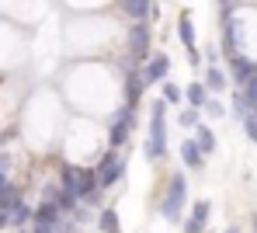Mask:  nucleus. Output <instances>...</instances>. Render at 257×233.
I'll return each mask as SVG.
<instances>
[{
	"mask_svg": "<svg viewBox=\"0 0 257 233\" xmlns=\"http://www.w3.org/2000/svg\"><path fill=\"white\" fill-rule=\"evenodd\" d=\"M205 97H209V87H205L202 80H195V84H188V87H184V101H188L191 108H202V104H205Z\"/></svg>",
	"mask_w": 257,
	"mask_h": 233,
	"instance_id": "obj_14",
	"label": "nucleus"
},
{
	"mask_svg": "<svg viewBox=\"0 0 257 233\" xmlns=\"http://www.w3.org/2000/svg\"><path fill=\"white\" fill-rule=\"evenodd\" d=\"M52 202L59 205V212H63V216H66V212H73V209L80 205V198H77V191H66V188H59Z\"/></svg>",
	"mask_w": 257,
	"mask_h": 233,
	"instance_id": "obj_16",
	"label": "nucleus"
},
{
	"mask_svg": "<svg viewBox=\"0 0 257 233\" xmlns=\"http://www.w3.org/2000/svg\"><path fill=\"white\" fill-rule=\"evenodd\" d=\"M164 153H167V101L157 97L150 108V136L143 143V157L157 164Z\"/></svg>",
	"mask_w": 257,
	"mask_h": 233,
	"instance_id": "obj_1",
	"label": "nucleus"
},
{
	"mask_svg": "<svg viewBox=\"0 0 257 233\" xmlns=\"http://www.w3.org/2000/svg\"><path fill=\"white\" fill-rule=\"evenodd\" d=\"M97 171V188H111L115 181H122L125 178V157L118 153V150H104V157H101V164L94 167Z\"/></svg>",
	"mask_w": 257,
	"mask_h": 233,
	"instance_id": "obj_3",
	"label": "nucleus"
},
{
	"mask_svg": "<svg viewBox=\"0 0 257 233\" xmlns=\"http://www.w3.org/2000/svg\"><path fill=\"white\" fill-rule=\"evenodd\" d=\"M222 233H243V230H240V226H226Z\"/></svg>",
	"mask_w": 257,
	"mask_h": 233,
	"instance_id": "obj_33",
	"label": "nucleus"
},
{
	"mask_svg": "<svg viewBox=\"0 0 257 233\" xmlns=\"http://www.w3.org/2000/svg\"><path fill=\"white\" fill-rule=\"evenodd\" d=\"M233 111H236V119H243L247 111H254V104H250V101L243 97V91H236V94H233Z\"/></svg>",
	"mask_w": 257,
	"mask_h": 233,
	"instance_id": "obj_24",
	"label": "nucleus"
},
{
	"mask_svg": "<svg viewBox=\"0 0 257 233\" xmlns=\"http://www.w3.org/2000/svg\"><path fill=\"white\" fill-rule=\"evenodd\" d=\"M18 202H21V191L11 185V181H4V185H0V209H7V212H11Z\"/></svg>",
	"mask_w": 257,
	"mask_h": 233,
	"instance_id": "obj_18",
	"label": "nucleus"
},
{
	"mask_svg": "<svg viewBox=\"0 0 257 233\" xmlns=\"http://www.w3.org/2000/svg\"><path fill=\"white\" fill-rule=\"evenodd\" d=\"M184 202H188V181H184V174L177 171V174H171V185H167V191H164V202H160V216H164L167 223H181Z\"/></svg>",
	"mask_w": 257,
	"mask_h": 233,
	"instance_id": "obj_2",
	"label": "nucleus"
},
{
	"mask_svg": "<svg viewBox=\"0 0 257 233\" xmlns=\"http://www.w3.org/2000/svg\"><path fill=\"white\" fill-rule=\"evenodd\" d=\"M136 104H122L118 111H115V119H111V129H108V146L111 150H122L125 146V140H128V133H132V126H136Z\"/></svg>",
	"mask_w": 257,
	"mask_h": 233,
	"instance_id": "obj_5",
	"label": "nucleus"
},
{
	"mask_svg": "<svg viewBox=\"0 0 257 233\" xmlns=\"http://www.w3.org/2000/svg\"><path fill=\"white\" fill-rule=\"evenodd\" d=\"M59 188H66V191H77V167H73V164H66V167L59 171Z\"/></svg>",
	"mask_w": 257,
	"mask_h": 233,
	"instance_id": "obj_21",
	"label": "nucleus"
},
{
	"mask_svg": "<svg viewBox=\"0 0 257 233\" xmlns=\"http://www.w3.org/2000/svg\"><path fill=\"white\" fill-rule=\"evenodd\" d=\"M0 143H4V140H0Z\"/></svg>",
	"mask_w": 257,
	"mask_h": 233,
	"instance_id": "obj_35",
	"label": "nucleus"
},
{
	"mask_svg": "<svg viewBox=\"0 0 257 233\" xmlns=\"http://www.w3.org/2000/svg\"><path fill=\"white\" fill-rule=\"evenodd\" d=\"M118 11L132 21H150L157 14V4L153 0H118Z\"/></svg>",
	"mask_w": 257,
	"mask_h": 233,
	"instance_id": "obj_9",
	"label": "nucleus"
},
{
	"mask_svg": "<svg viewBox=\"0 0 257 233\" xmlns=\"http://www.w3.org/2000/svg\"><path fill=\"white\" fill-rule=\"evenodd\" d=\"M181 160H184V167H191V171H202V164H205V153L198 150V143H195V140H184V143H181Z\"/></svg>",
	"mask_w": 257,
	"mask_h": 233,
	"instance_id": "obj_12",
	"label": "nucleus"
},
{
	"mask_svg": "<svg viewBox=\"0 0 257 233\" xmlns=\"http://www.w3.org/2000/svg\"><path fill=\"white\" fill-rule=\"evenodd\" d=\"M97 230H101V233H118V212H115V209H101V216H97Z\"/></svg>",
	"mask_w": 257,
	"mask_h": 233,
	"instance_id": "obj_19",
	"label": "nucleus"
},
{
	"mask_svg": "<svg viewBox=\"0 0 257 233\" xmlns=\"http://www.w3.org/2000/svg\"><path fill=\"white\" fill-rule=\"evenodd\" d=\"M229 73H233L236 87H240V84H247V80L257 73V59L243 56V52H233V56H229Z\"/></svg>",
	"mask_w": 257,
	"mask_h": 233,
	"instance_id": "obj_8",
	"label": "nucleus"
},
{
	"mask_svg": "<svg viewBox=\"0 0 257 233\" xmlns=\"http://www.w3.org/2000/svg\"><path fill=\"white\" fill-rule=\"evenodd\" d=\"M0 171L7 174V157H4V150H0Z\"/></svg>",
	"mask_w": 257,
	"mask_h": 233,
	"instance_id": "obj_32",
	"label": "nucleus"
},
{
	"mask_svg": "<svg viewBox=\"0 0 257 233\" xmlns=\"http://www.w3.org/2000/svg\"><path fill=\"white\" fill-rule=\"evenodd\" d=\"M94 188H97V171L94 167H77V198L84 202Z\"/></svg>",
	"mask_w": 257,
	"mask_h": 233,
	"instance_id": "obj_13",
	"label": "nucleus"
},
{
	"mask_svg": "<svg viewBox=\"0 0 257 233\" xmlns=\"http://www.w3.org/2000/svg\"><path fill=\"white\" fill-rule=\"evenodd\" d=\"M202 111H205V115H212V119H226V108H222V101H215L212 94L205 97V104H202Z\"/></svg>",
	"mask_w": 257,
	"mask_h": 233,
	"instance_id": "obj_23",
	"label": "nucleus"
},
{
	"mask_svg": "<svg viewBox=\"0 0 257 233\" xmlns=\"http://www.w3.org/2000/svg\"><path fill=\"white\" fill-rule=\"evenodd\" d=\"M164 101H167V104L184 101V87H177V84H171V80H164Z\"/></svg>",
	"mask_w": 257,
	"mask_h": 233,
	"instance_id": "obj_22",
	"label": "nucleus"
},
{
	"mask_svg": "<svg viewBox=\"0 0 257 233\" xmlns=\"http://www.w3.org/2000/svg\"><path fill=\"white\" fill-rule=\"evenodd\" d=\"M77 230H80V226H77L73 219H59V223H56V230H52V233H77Z\"/></svg>",
	"mask_w": 257,
	"mask_h": 233,
	"instance_id": "obj_29",
	"label": "nucleus"
},
{
	"mask_svg": "<svg viewBox=\"0 0 257 233\" xmlns=\"http://www.w3.org/2000/svg\"><path fill=\"white\" fill-rule=\"evenodd\" d=\"M195 143H198V150H202V153H212V150H215V136H212V129L198 122V126H195Z\"/></svg>",
	"mask_w": 257,
	"mask_h": 233,
	"instance_id": "obj_17",
	"label": "nucleus"
},
{
	"mask_svg": "<svg viewBox=\"0 0 257 233\" xmlns=\"http://www.w3.org/2000/svg\"><path fill=\"white\" fill-rule=\"evenodd\" d=\"M202 84L209 87V94H219V91H226V73L219 70V63L205 70V80H202Z\"/></svg>",
	"mask_w": 257,
	"mask_h": 233,
	"instance_id": "obj_15",
	"label": "nucleus"
},
{
	"mask_svg": "<svg viewBox=\"0 0 257 233\" xmlns=\"http://www.w3.org/2000/svg\"><path fill=\"white\" fill-rule=\"evenodd\" d=\"M167 73H171V56H167V52H150V56H146V63L139 66V77H143V84H146V87H150V84L167 80Z\"/></svg>",
	"mask_w": 257,
	"mask_h": 233,
	"instance_id": "obj_6",
	"label": "nucleus"
},
{
	"mask_svg": "<svg viewBox=\"0 0 257 233\" xmlns=\"http://www.w3.org/2000/svg\"><path fill=\"white\" fill-rule=\"evenodd\" d=\"M25 223H32V205L21 198V202L11 209V226H25Z\"/></svg>",
	"mask_w": 257,
	"mask_h": 233,
	"instance_id": "obj_20",
	"label": "nucleus"
},
{
	"mask_svg": "<svg viewBox=\"0 0 257 233\" xmlns=\"http://www.w3.org/2000/svg\"><path fill=\"white\" fill-rule=\"evenodd\" d=\"M63 219V212H59V205L52 202V198H45L39 209H32V223H42V226H56Z\"/></svg>",
	"mask_w": 257,
	"mask_h": 233,
	"instance_id": "obj_10",
	"label": "nucleus"
},
{
	"mask_svg": "<svg viewBox=\"0 0 257 233\" xmlns=\"http://www.w3.org/2000/svg\"><path fill=\"white\" fill-rule=\"evenodd\" d=\"M177 39H181L184 49H188L191 66H198V63H202V52H198V42H195V21H191V14H188V11L177 18Z\"/></svg>",
	"mask_w": 257,
	"mask_h": 233,
	"instance_id": "obj_7",
	"label": "nucleus"
},
{
	"mask_svg": "<svg viewBox=\"0 0 257 233\" xmlns=\"http://www.w3.org/2000/svg\"><path fill=\"white\" fill-rule=\"evenodd\" d=\"M143 91H146V84H143V77H139V66L125 70V101L128 104H139Z\"/></svg>",
	"mask_w": 257,
	"mask_h": 233,
	"instance_id": "obj_11",
	"label": "nucleus"
},
{
	"mask_svg": "<svg viewBox=\"0 0 257 233\" xmlns=\"http://www.w3.org/2000/svg\"><path fill=\"white\" fill-rule=\"evenodd\" d=\"M198 111H202V108H191V104H188V108L181 111V119H177V122H181L184 129H195V126H198Z\"/></svg>",
	"mask_w": 257,
	"mask_h": 233,
	"instance_id": "obj_26",
	"label": "nucleus"
},
{
	"mask_svg": "<svg viewBox=\"0 0 257 233\" xmlns=\"http://www.w3.org/2000/svg\"><path fill=\"white\" fill-rule=\"evenodd\" d=\"M240 122H243V133L250 136V143H257V108H254V111H247Z\"/></svg>",
	"mask_w": 257,
	"mask_h": 233,
	"instance_id": "obj_25",
	"label": "nucleus"
},
{
	"mask_svg": "<svg viewBox=\"0 0 257 233\" xmlns=\"http://www.w3.org/2000/svg\"><path fill=\"white\" fill-rule=\"evenodd\" d=\"M205 230V223H202V219H195V216H188V219H184V233H202Z\"/></svg>",
	"mask_w": 257,
	"mask_h": 233,
	"instance_id": "obj_28",
	"label": "nucleus"
},
{
	"mask_svg": "<svg viewBox=\"0 0 257 233\" xmlns=\"http://www.w3.org/2000/svg\"><path fill=\"white\" fill-rule=\"evenodd\" d=\"M150 42H153L150 21H132V28H128V59H132L136 66L146 63V56H150Z\"/></svg>",
	"mask_w": 257,
	"mask_h": 233,
	"instance_id": "obj_4",
	"label": "nucleus"
},
{
	"mask_svg": "<svg viewBox=\"0 0 257 233\" xmlns=\"http://www.w3.org/2000/svg\"><path fill=\"white\" fill-rule=\"evenodd\" d=\"M4 226H11V212H7V209H0V230H4Z\"/></svg>",
	"mask_w": 257,
	"mask_h": 233,
	"instance_id": "obj_31",
	"label": "nucleus"
},
{
	"mask_svg": "<svg viewBox=\"0 0 257 233\" xmlns=\"http://www.w3.org/2000/svg\"><path fill=\"white\" fill-rule=\"evenodd\" d=\"M240 91H243V97H247V101H250V104L257 108V73L250 77V80H247V84H240Z\"/></svg>",
	"mask_w": 257,
	"mask_h": 233,
	"instance_id": "obj_27",
	"label": "nucleus"
},
{
	"mask_svg": "<svg viewBox=\"0 0 257 233\" xmlns=\"http://www.w3.org/2000/svg\"><path fill=\"white\" fill-rule=\"evenodd\" d=\"M219 4H222V7H236V0H219Z\"/></svg>",
	"mask_w": 257,
	"mask_h": 233,
	"instance_id": "obj_34",
	"label": "nucleus"
},
{
	"mask_svg": "<svg viewBox=\"0 0 257 233\" xmlns=\"http://www.w3.org/2000/svg\"><path fill=\"white\" fill-rule=\"evenodd\" d=\"M219 56H222V49H219V46H209V49H205V63H209V66H215V63H219Z\"/></svg>",
	"mask_w": 257,
	"mask_h": 233,
	"instance_id": "obj_30",
	"label": "nucleus"
}]
</instances>
